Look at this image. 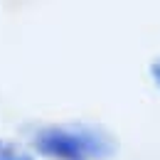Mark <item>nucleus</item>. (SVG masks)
I'll return each mask as SVG.
<instances>
[{"label": "nucleus", "instance_id": "obj_1", "mask_svg": "<svg viewBox=\"0 0 160 160\" xmlns=\"http://www.w3.org/2000/svg\"><path fill=\"white\" fill-rule=\"evenodd\" d=\"M25 140L40 160H113L118 155V138L91 121L35 123Z\"/></svg>", "mask_w": 160, "mask_h": 160}, {"label": "nucleus", "instance_id": "obj_2", "mask_svg": "<svg viewBox=\"0 0 160 160\" xmlns=\"http://www.w3.org/2000/svg\"><path fill=\"white\" fill-rule=\"evenodd\" d=\"M0 160H40V158L27 145V140L0 136Z\"/></svg>", "mask_w": 160, "mask_h": 160}, {"label": "nucleus", "instance_id": "obj_3", "mask_svg": "<svg viewBox=\"0 0 160 160\" xmlns=\"http://www.w3.org/2000/svg\"><path fill=\"white\" fill-rule=\"evenodd\" d=\"M148 79H150V84L158 89V94H160V54H155L150 59V64H148Z\"/></svg>", "mask_w": 160, "mask_h": 160}]
</instances>
